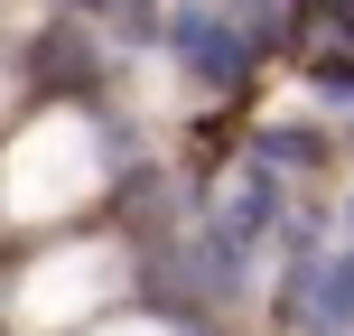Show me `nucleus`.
<instances>
[{"instance_id": "1", "label": "nucleus", "mask_w": 354, "mask_h": 336, "mask_svg": "<svg viewBox=\"0 0 354 336\" xmlns=\"http://www.w3.org/2000/svg\"><path fill=\"white\" fill-rule=\"evenodd\" d=\"M168 47L187 75H205V85H243L252 56H261V37L233 19V0H177L168 10Z\"/></svg>"}, {"instance_id": "2", "label": "nucleus", "mask_w": 354, "mask_h": 336, "mask_svg": "<svg viewBox=\"0 0 354 336\" xmlns=\"http://www.w3.org/2000/svg\"><path fill=\"white\" fill-rule=\"evenodd\" d=\"M289 318L308 336H354V243L345 252H308L299 271H289Z\"/></svg>"}, {"instance_id": "3", "label": "nucleus", "mask_w": 354, "mask_h": 336, "mask_svg": "<svg viewBox=\"0 0 354 336\" xmlns=\"http://www.w3.org/2000/svg\"><path fill=\"white\" fill-rule=\"evenodd\" d=\"M345 243H354V206H345Z\"/></svg>"}]
</instances>
